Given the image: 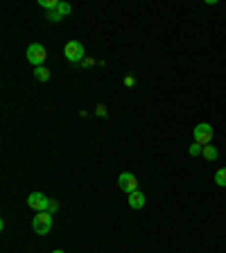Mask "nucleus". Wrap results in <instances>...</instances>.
<instances>
[{
	"label": "nucleus",
	"instance_id": "f03ea898",
	"mask_svg": "<svg viewBox=\"0 0 226 253\" xmlns=\"http://www.w3.org/2000/svg\"><path fill=\"white\" fill-rule=\"evenodd\" d=\"M64 54L66 59L70 61V64H79V61H84V54H86V50H84V46L79 41H68L64 47Z\"/></svg>",
	"mask_w": 226,
	"mask_h": 253
},
{
	"label": "nucleus",
	"instance_id": "423d86ee",
	"mask_svg": "<svg viewBox=\"0 0 226 253\" xmlns=\"http://www.w3.org/2000/svg\"><path fill=\"white\" fill-rule=\"evenodd\" d=\"M118 185H120L122 192L131 194V192H136V190H138V179L134 177L131 172H122V174L118 177Z\"/></svg>",
	"mask_w": 226,
	"mask_h": 253
},
{
	"label": "nucleus",
	"instance_id": "9d476101",
	"mask_svg": "<svg viewBox=\"0 0 226 253\" xmlns=\"http://www.w3.org/2000/svg\"><path fill=\"white\" fill-rule=\"evenodd\" d=\"M215 183H217L220 188H226V167H222V170L215 172Z\"/></svg>",
	"mask_w": 226,
	"mask_h": 253
},
{
	"label": "nucleus",
	"instance_id": "39448f33",
	"mask_svg": "<svg viewBox=\"0 0 226 253\" xmlns=\"http://www.w3.org/2000/svg\"><path fill=\"white\" fill-rule=\"evenodd\" d=\"M213 140V127H210L208 122H202L195 127V142H199V145H208V142Z\"/></svg>",
	"mask_w": 226,
	"mask_h": 253
},
{
	"label": "nucleus",
	"instance_id": "ddd939ff",
	"mask_svg": "<svg viewBox=\"0 0 226 253\" xmlns=\"http://www.w3.org/2000/svg\"><path fill=\"white\" fill-rule=\"evenodd\" d=\"M57 9H59V14H61V16H70V12H72V7L70 5H68V2H59V7H57Z\"/></svg>",
	"mask_w": 226,
	"mask_h": 253
},
{
	"label": "nucleus",
	"instance_id": "f8f14e48",
	"mask_svg": "<svg viewBox=\"0 0 226 253\" xmlns=\"http://www.w3.org/2000/svg\"><path fill=\"white\" fill-rule=\"evenodd\" d=\"M45 18H48L50 23H59V21H61V18H64V16H61V14H59V9H52V12H48V14H45Z\"/></svg>",
	"mask_w": 226,
	"mask_h": 253
},
{
	"label": "nucleus",
	"instance_id": "dca6fc26",
	"mask_svg": "<svg viewBox=\"0 0 226 253\" xmlns=\"http://www.w3.org/2000/svg\"><path fill=\"white\" fill-rule=\"evenodd\" d=\"M97 115H107V106H104V104H97Z\"/></svg>",
	"mask_w": 226,
	"mask_h": 253
},
{
	"label": "nucleus",
	"instance_id": "2eb2a0df",
	"mask_svg": "<svg viewBox=\"0 0 226 253\" xmlns=\"http://www.w3.org/2000/svg\"><path fill=\"white\" fill-rule=\"evenodd\" d=\"M57 208H59V204H57L54 199H50V208H48V212H52V215H54V212H57Z\"/></svg>",
	"mask_w": 226,
	"mask_h": 253
},
{
	"label": "nucleus",
	"instance_id": "9b49d317",
	"mask_svg": "<svg viewBox=\"0 0 226 253\" xmlns=\"http://www.w3.org/2000/svg\"><path fill=\"white\" fill-rule=\"evenodd\" d=\"M61 0H39V5L43 7V9H48V12H52V9H57L59 7Z\"/></svg>",
	"mask_w": 226,
	"mask_h": 253
},
{
	"label": "nucleus",
	"instance_id": "1a4fd4ad",
	"mask_svg": "<svg viewBox=\"0 0 226 253\" xmlns=\"http://www.w3.org/2000/svg\"><path fill=\"white\" fill-rule=\"evenodd\" d=\"M202 154H203V159H206V161H215L217 156H220V152H217V149H215L213 145H206Z\"/></svg>",
	"mask_w": 226,
	"mask_h": 253
},
{
	"label": "nucleus",
	"instance_id": "a211bd4d",
	"mask_svg": "<svg viewBox=\"0 0 226 253\" xmlns=\"http://www.w3.org/2000/svg\"><path fill=\"white\" fill-rule=\"evenodd\" d=\"M52 253H66V251H61V249H57V251H52Z\"/></svg>",
	"mask_w": 226,
	"mask_h": 253
},
{
	"label": "nucleus",
	"instance_id": "4468645a",
	"mask_svg": "<svg viewBox=\"0 0 226 253\" xmlns=\"http://www.w3.org/2000/svg\"><path fill=\"white\" fill-rule=\"evenodd\" d=\"M188 152H190V156H199V154L203 152V145H199V142H192Z\"/></svg>",
	"mask_w": 226,
	"mask_h": 253
},
{
	"label": "nucleus",
	"instance_id": "7ed1b4c3",
	"mask_svg": "<svg viewBox=\"0 0 226 253\" xmlns=\"http://www.w3.org/2000/svg\"><path fill=\"white\" fill-rule=\"evenodd\" d=\"M45 59H48V52H45V47L41 46V43H32L30 47H27V61H30L32 66H43L45 64Z\"/></svg>",
	"mask_w": 226,
	"mask_h": 253
},
{
	"label": "nucleus",
	"instance_id": "20e7f679",
	"mask_svg": "<svg viewBox=\"0 0 226 253\" xmlns=\"http://www.w3.org/2000/svg\"><path fill=\"white\" fill-rule=\"evenodd\" d=\"M27 206L34 208L36 212H45L50 208V199L43 192H32L30 197H27Z\"/></svg>",
	"mask_w": 226,
	"mask_h": 253
},
{
	"label": "nucleus",
	"instance_id": "f257e3e1",
	"mask_svg": "<svg viewBox=\"0 0 226 253\" xmlns=\"http://www.w3.org/2000/svg\"><path fill=\"white\" fill-rule=\"evenodd\" d=\"M52 229V212H36V217L32 219V230L36 235H48Z\"/></svg>",
	"mask_w": 226,
	"mask_h": 253
},
{
	"label": "nucleus",
	"instance_id": "6e6552de",
	"mask_svg": "<svg viewBox=\"0 0 226 253\" xmlns=\"http://www.w3.org/2000/svg\"><path fill=\"white\" fill-rule=\"evenodd\" d=\"M34 77L39 79V82H48V79H50V70L45 68V66H39V68L34 70Z\"/></svg>",
	"mask_w": 226,
	"mask_h": 253
},
{
	"label": "nucleus",
	"instance_id": "f3484780",
	"mask_svg": "<svg viewBox=\"0 0 226 253\" xmlns=\"http://www.w3.org/2000/svg\"><path fill=\"white\" fill-rule=\"evenodd\" d=\"M134 84H136V79H134L131 75H127L125 77V86H134Z\"/></svg>",
	"mask_w": 226,
	"mask_h": 253
},
{
	"label": "nucleus",
	"instance_id": "0eeeda50",
	"mask_svg": "<svg viewBox=\"0 0 226 253\" xmlns=\"http://www.w3.org/2000/svg\"><path fill=\"white\" fill-rule=\"evenodd\" d=\"M129 206L134 208V210H140V208L145 206V194L140 192V190H136V192L129 194Z\"/></svg>",
	"mask_w": 226,
	"mask_h": 253
}]
</instances>
